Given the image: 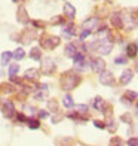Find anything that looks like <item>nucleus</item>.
<instances>
[{"mask_svg":"<svg viewBox=\"0 0 138 146\" xmlns=\"http://www.w3.org/2000/svg\"><path fill=\"white\" fill-rule=\"evenodd\" d=\"M82 81V78L77 75V73L74 72H65L62 73V76L60 79V85H61V88L64 91H71V90H74L79 84H80Z\"/></svg>","mask_w":138,"mask_h":146,"instance_id":"obj_1","label":"nucleus"},{"mask_svg":"<svg viewBox=\"0 0 138 146\" xmlns=\"http://www.w3.org/2000/svg\"><path fill=\"white\" fill-rule=\"evenodd\" d=\"M61 43V39L58 36H52V35H43L40 37V46L45 49H55L58 45Z\"/></svg>","mask_w":138,"mask_h":146,"instance_id":"obj_2","label":"nucleus"},{"mask_svg":"<svg viewBox=\"0 0 138 146\" xmlns=\"http://www.w3.org/2000/svg\"><path fill=\"white\" fill-rule=\"evenodd\" d=\"M40 70L45 76H51V75H54L55 70H57V64L55 61L52 60L51 57H46L42 60V66H40Z\"/></svg>","mask_w":138,"mask_h":146,"instance_id":"obj_3","label":"nucleus"},{"mask_svg":"<svg viewBox=\"0 0 138 146\" xmlns=\"http://www.w3.org/2000/svg\"><path fill=\"white\" fill-rule=\"evenodd\" d=\"M113 49V42L110 39H103V40H98V48H97V52H100L101 55H107L111 52Z\"/></svg>","mask_w":138,"mask_h":146,"instance_id":"obj_4","label":"nucleus"},{"mask_svg":"<svg viewBox=\"0 0 138 146\" xmlns=\"http://www.w3.org/2000/svg\"><path fill=\"white\" fill-rule=\"evenodd\" d=\"M2 112H3V115L11 119V118H14L16 115V110H15V104L12 103L11 100H5L3 104H2Z\"/></svg>","mask_w":138,"mask_h":146,"instance_id":"obj_5","label":"nucleus"},{"mask_svg":"<svg viewBox=\"0 0 138 146\" xmlns=\"http://www.w3.org/2000/svg\"><path fill=\"white\" fill-rule=\"evenodd\" d=\"M89 64H91V69L95 73H101V72H104V69H106V61H104L101 57L92 58Z\"/></svg>","mask_w":138,"mask_h":146,"instance_id":"obj_6","label":"nucleus"},{"mask_svg":"<svg viewBox=\"0 0 138 146\" xmlns=\"http://www.w3.org/2000/svg\"><path fill=\"white\" fill-rule=\"evenodd\" d=\"M100 84L106 85V87H111V85H114V76L111 72H107L104 70L100 73Z\"/></svg>","mask_w":138,"mask_h":146,"instance_id":"obj_7","label":"nucleus"},{"mask_svg":"<svg viewBox=\"0 0 138 146\" xmlns=\"http://www.w3.org/2000/svg\"><path fill=\"white\" fill-rule=\"evenodd\" d=\"M16 19H18V23H21L24 25H27L30 23V18H28V14H27V9L24 8V6H19L18 8V14H16Z\"/></svg>","mask_w":138,"mask_h":146,"instance_id":"obj_8","label":"nucleus"},{"mask_svg":"<svg viewBox=\"0 0 138 146\" xmlns=\"http://www.w3.org/2000/svg\"><path fill=\"white\" fill-rule=\"evenodd\" d=\"M24 78L27 79V81H37L39 78H40V72L37 69H27L24 72Z\"/></svg>","mask_w":138,"mask_h":146,"instance_id":"obj_9","label":"nucleus"},{"mask_svg":"<svg viewBox=\"0 0 138 146\" xmlns=\"http://www.w3.org/2000/svg\"><path fill=\"white\" fill-rule=\"evenodd\" d=\"M132 76H134V72L126 69L125 72H122V75H120V84L122 85H128L131 81H132Z\"/></svg>","mask_w":138,"mask_h":146,"instance_id":"obj_10","label":"nucleus"},{"mask_svg":"<svg viewBox=\"0 0 138 146\" xmlns=\"http://www.w3.org/2000/svg\"><path fill=\"white\" fill-rule=\"evenodd\" d=\"M76 52H77V48H76L74 43H67V45H65L64 55L67 57V58H73V57L76 55Z\"/></svg>","mask_w":138,"mask_h":146,"instance_id":"obj_11","label":"nucleus"},{"mask_svg":"<svg viewBox=\"0 0 138 146\" xmlns=\"http://www.w3.org/2000/svg\"><path fill=\"white\" fill-rule=\"evenodd\" d=\"M0 91L3 92V94H12V92H15L16 88H15V85L14 84H11V82H5L0 85Z\"/></svg>","mask_w":138,"mask_h":146,"instance_id":"obj_12","label":"nucleus"},{"mask_svg":"<svg viewBox=\"0 0 138 146\" xmlns=\"http://www.w3.org/2000/svg\"><path fill=\"white\" fill-rule=\"evenodd\" d=\"M48 92H49V90H40V88H37V91L33 94V97H34V100H37V102H43V100L48 98Z\"/></svg>","mask_w":138,"mask_h":146,"instance_id":"obj_13","label":"nucleus"},{"mask_svg":"<svg viewBox=\"0 0 138 146\" xmlns=\"http://www.w3.org/2000/svg\"><path fill=\"white\" fill-rule=\"evenodd\" d=\"M64 14L67 15L70 19H73L76 17V9H74V6L71 5V3H65L64 5Z\"/></svg>","mask_w":138,"mask_h":146,"instance_id":"obj_14","label":"nucleus"},{"mask_svg":"<svg viewBox=\"0 0 138 146\" xmlns=\"http://www.w3.org/2000/svg\"><path fill=\"white\" fill-rule=\"evenodd\" d=\"M62 35L70 39V37H73L76 35V29H74V24H68V25H65V27L62 29Z\"/></svg>","mask_w":138,"mask_h":146,"instance_id":"obj_15","label":"nucleus"},{"mask_svg":"<svg viewBox=\"0 0 138 146\" xmlns=\"http://www.w3.org/2000/svg\"><path fill=\"white\" fill-rule=\"evenodd\" d=\"M111 24L114 25V29H123V18L119 14L111 15Z\"/></svg>","mask_w":138,"mask_h":146,"instance_id":"obj_16","label":"nucleus"},{"mask_svg":"<svg viewBox=\"0 0 138 146\" xmlns=\"http://www.w3.org/2000/svg\"><path fill=\"white\" fill-rule=\"evenodd\" d=\"M97 24H98V18H97V17H92V18H88L86 21L83 23V29H85V30H91V29H94V27H97Z\"/></svg>","mask_w":138,"mask_h":146,"instance_id":"obj_17","label":"nucleus"},{"mask_svg":"<svg viewBox=\"0 0 138 146\" xmlns=\"http://www.w3.org/2000/svg\"><path fill=\"white\" fill-rule=\"evenodd\" d=\"M30 58L34 60V61H40V60H42V51H40V48H31Z\"/></svg>","mask_w":138,"mask_h":146,"instance_id":"obj_18","label":"nucleus"},{"mask_svg":"<svg viewBox=\"0 0 138 146\" xmlns=\"http://www.w3.org/2000/svg\"><path fill=\"white\" fill-rule=\"evenodd\" d=\"M11 60H12V52L11 51L2 52V57H0V63H2V66H8Z\"/></svg>","mask_w":138,"mask_h":146,"instance_id":"obj_19","label":"nucleus"},{"mask_svg":"<svg viewBox=\"0 0 138 146\" xmlns=\"http://www.w3.org/2000/svg\"><path fill=\"white\" fill-rule=\"evenodd\" d=\"M58 109H60V104H58V102H57V100H54V98L48 100V110H49V112L58 113Z\"/></svg>","mask_w":138,"mask_h":146,"instance_id":"obj_20","label":"nucleus"},{"mask_svg":"<svg viewBox=\"0 0 138 146\" xmlns=\"http://www.w3.org/2000/svg\"><path fill=\"white\" fill-rule=\"evenodd\" d=\"M104 104H106V102H104V98L100 97V96H97V97L94 98V102H92V106H94L97 110H101Z\"/></svg>","mask_w":138,"mask_h":146,"instance_id":"obj_21","label":"nucleus"},{"mask_svg":"<svg viewBox=\"0 0 138 146\" xmlns=\"http://www.w3.org/2000/svg\"><path fill=\"white\" fill-rule=\"evenodd\" d=\"M24 57H25V51L22 48H16L14 52H12V58H15L16 61H21Z\"/></svg>","mask_w":138,"mask_h":146,"instance_id":"obj_22","label":"nucleus"},{"mask_svg":"<svg viewBox=\"0 0 138 146\" xmlns=\"http://www.w3.org/2000/svg\"><path fill=\"white\" fill-rule=\"evenodd\" d=\"M62 104H64V108H67V109H71L74 106V102H73V97H71L70 94H65L64 98H62Z\"/></svg>","mask_w":138,"mask_h":146,"instance_id":"obj_23","label":"nucleus"},{"mask_svg":"<svg viewBox=\"0 0 138 146\" xmlns=\"http://www.w3.org/2000/svg\"><path fill=\"white\" fill-rule=\"evenodd\" d=\"M126 52H128V57L129 58H134L137 55V52H138V48H137V45L135 43H129L126 46Z\"/></svg>","mask_w":138,"mask_h":146,"instance_id":"obj_24","label":"nucleus"},{"mask_svg":"<svg viewBox=\"0 0 138 146\" xmlns=\"http://www.w3.org/2000/svg\"><path fill=\"white\" fill-rule=\"evenodd\" d=\"M34 37H36V33H34V31H25L24 35L21 36V40H22L24 43H30L31 39H34Z\"/></svg>","mask_w":138,"mask_h":146,"instance_id":"obj_25","label":"nucleus"},{"mask_svg":"<svg viewBox=\"0 0 138 146\" xmlns=\"http://www.w3.org/2000/svg\"><path fill=\"white\" fill-rule=\"evenodd\" d=\"M27 125H28V128H31V130H39L40 128V121H39V119L28 118L27 119Z\"/></svg>","mask_w":138,"mask_h":146,"instance_id":"obj_26","label":"nucleus"},{"mask_svg":"<svg viewBox=\"0 0 138 146\" xmlns=\"http://www.w3.org/2000/svg\"><path fill=\"white\" fill-rule=\"evenodd\" d=\"M123 97L126 98L128 102H134V100H137V98H138V94H137L135 91H129V90H128L126 92H125Z\"/></svg>","mask_w":138,"mask_h":146,"instance_id":"obj_27","label":"nucleus"},{"mask_svg":"<svg viewBox=\"0 0 138 146\" xmlns=\"http://www.w3.org/2000/svg\"><path fill=\"white\" fill-rule=\"evenodd\" d=\"M106 128H108L110 131H116L117 130V124L113 118H108V121L106 122Z\"/></svg>","mask_w":138,"mask_h":146,"instance_id":"obj_28","label":"nucleus"},{"mask_svg":"<svg viewBox=\"0 0 138 146\" xmlns=\"http://www.w3.org/2000/svg\"><path fill=\"white\" fill-rule=\"evenodd\" d=\"M88 109H89V108H88L86 104H77V106H76V110H77L79 115H86V113H88Z\"/></svg>","mask_w":138,"mask_h":146,"instance_id":"obj_29","label":"nucleus"},{"mask_svg":"<svg viewBox=\"0 0 138 146\" xmlns=\"http://www.w3.org/2000/svg\"><path fill=\"white\" fill-rule=\"evenodd\" d=\"M19 72V64H11L9 66V76H16Z\"/></svg>","mask_w":138,"mask_h":146,"instance_id":"obj_30","label":"nucleus"},{"mask_svg":"<svg viewBox=\"0 0 138 146\" xmlns=\"http://www.w3.org/2000/svg\"><path fill=\"white\" fill-rule=\"evenodd\" d=\"M110 146H123V140H122L120 137L114 136V137L110 140Z\"/></svg>","mask_w":138,"mask_h":146,"instance_id":"obj_31","label":"nucleus"},{"mask_svg":"<svg viewBox=\"0 0 138 146\" xmlns=\"http://www.w3.org/2000/svg\"><path fill=\"white\" fill-rule=\"evenodd\" d=\"M126 63H128V60H126V57H123V55H119V57L114 58V64L123 66V64H126Z\"/></svg>","mask_w":138,"mask_h":146,"instance_id":"obj_32","label":"nucleus"},{"mask_svg":"<svg viewBox=\"0 0 138 146\" xmlns=\"http://www.w3.org/2000/svg\"><path fill=\"white\" fill-rule=\"evenodd\" d=\"M16 119H18V122H27V116H25V113H22V112H18V113L15 115Z\"/></svg>","mask_w":138,"mask_h":146,"instance_id":"obj_33","label":"nucleus"},{"mask_svg":"<svg viewBox=\"0 0 138 146\" xmlns=\"http://www.w3.org/2000/svg\"><path fill=\"white\" fill-rule=\"evenodd\" d=\"M37 116H39V119H46L49 116V112L48 110H37Z\"/></svg>","mask_w":138,"mask_h":146,"instance_id":"obj_34","label":"nucleus"},{"mask_svg":"<svg viewBox=\"0 0 138 146\" xmlns=\"http://www.w3.org/2000/svg\"><path fill=\"white\" fill-rule=\"evenodd\" d=\"M9 79H11V84H16V85H19V87H22V81L19 78H16V76H9Z\"/></svg>","mask_w":138,"mask_h":146,"instance_id":"obj_35","label":"nucleus"},{"mask_svg":"<svg viewBox=\"0 0 138 146\" xmlns=\"http://www.w3.org/2000/svg\"><path fill=\"white\" fill-rule=\"evenodd\" d=\"M62 115L61 113H55L54 116H52V122H54V124H58V122H60V121H62Z\"/></svg>","mask_w":138,"mask_h":146,"instance_id":"obj_36","label":"nucleus"},{"mask_svg":"<svg viewBox=\"0 0 138 146\" xmlns=\"http://www.w3.org/2000/svg\"><path fill=\"white\" fill-rule=\"evenodd\" d=\"M126 145L128 146H138V137H131L126 142Z\"/></svg>","mask_w":138,"mask_h":146,"instance_id":"obj_37","label":"nucleus"},{"mask_svg":"<svg viewBox=\"0 0 138 146\" xmlns=\"http://www.w3.org/2000/svg\"><path fill=\"white\" fill-rule=\"evenodd\" d=\"M120 119H122L123 122H126V124H132V118H131V115H128V113L126 115H122Z\"/></svg>","mask_w":138,"mask_h":146,"instance_id":"obj_38","label":"nucleus"},{"mask_svg":"<svg viewBox=\"0 0 138 146\" xmlns=\"http://www.w3.org/2000/svg\"><path fill=\"white\" fill-rule=\"evenodd\" d=\"M98 35H100V36H103V35H110V31L107 30V27H104V25H103V27H100V29H98Z\"/></svg>","mask_w":138,"mask_h":146,"instance_id":"obj_39","label":"nucleus"},{"mask_svg":"<svg viewBox=\"0 0 138 146\" xmlns=\"http://www.w3.org/2000/svg\"><path fill=\"white\" fill-rule=\"evenodd\" d=\"M89 35H91V30H83V31L80 33V42H83V40H85V39H86Z\"/></svg>","mask_w":138,"mask_h":146,"instance_id":"obj_40","label":"nucleus"},{"mask_svg":"<svg viewBox=\"0 0 138 146\" xmlns=\"http://www.w3.org/2000/svg\"><path fill=\"white\" fill-rule=\"evenodd\" d=\"M94 125L97 128H101V130L106 128V122H103V121H94Z\"/></svg>","mask_w":138,"mask_h":146,"instance_id":"obj_41","label":"nucleus"},{"mask_svg":"<svg viewBox=\"0 0 138 146\" xmlns=\"http://www.w3.org/2000/svg\"><path fill=\"white\" fill-rule=\"evenodd\" d=\"M31 24H33V25H34V27H36V29H43V27H45V24H43L42 21H33Z\"/></svg>","mask_w":138,"mask_h":146,"instance_id":"obj_42","label":"nucleus"},{"mask_svg":"<svg viewBox=\"0 0 138 146\" xmlns=\"http://www.w3.org/2000/svg\"><path fill=\"white\" fill-rule=\"evenodd\" d=\"M61 23H64V18H61V17L52 19V24H61Z\"/></svg>","mask_w":138,"mask_h":146,"instance_id":"obj_43","label":"nucleus"},{"mask_svg":"<svg viewBox=\"0 0 138 146\" xmlns=\"http://www.w3.org/2000/svg\"><path fill=\"white\" fill-rule=\"evenodd\" d=\"M25 112H30V113H36V109L33 108V106H25Z\"/></svg>","mask_w":138,"mask_h":146,"instance_id":"obj_44","label":"nucleus"},{"mask_svg":"<svg viewBox=\"0 0 138 146\" xmlns=\"http://www.w3.org/2000/svg\"><path fill=\"white\" fill-rule=\"evenodd\" d=\"M122 103H123V104H126V106H129V104H131V102H128L125 97H122Z\"/></svg>","mask_w":138,"mask_h":146,"instance_id":"obj_45","label":"nucleus"},{"mask_svg":"<svg viewBox=\"0 0 138 146\" xmlns=\"http://www.w3.org/2000/svg\"><path fill=\"white\" fill-rule=\"evenodd\" d=\"M135 72L138 73V60H137V63H135Z\"/></svg>","mask_w":138,"mask_h":146,"instance_id":"obj_46","label":"nucleus"},{"mask_svg":"<svg viewBox=\"0 0 138 146\" xmlns=\"http://www.w3.org/2000/svg\"><path fill=\"white\" fill-rule=\"evenodd\" d=\"M135 116H137V118H138V109H137V113H135Z\"/></svg>","mask_w":138,"mask_h":146,"instance_id":"obj_47","label":"nucleus"},{"mask_svg":"<svg viewBox=\"0 0 138 146\" xmlns=\"http://www.w3.org/2000/svg\"><path fill=\"white\" fill-rule=\"evenodd\" d=\"M137 109H138V102H137Z\"/></svg>","mask_w":138,"mask_h":146,"instance_id":"obj_48","label":"nucleus"},{"mask_svg":"<svg viewBox=\"0 0 138 146\" xmlns=\"http://www.w3.org/2000/svg\"><path fill=\"white\" fill-rule=\"evenodd\" d=\"M12 2H18V0H12Z\"/></svg>","mask_w":138,"mask_h":146,"instance_id":"obj_49","label":"nucleus"},{"mask_svg":"<svg viewBox=\"0 0 138 146\" xmlns=\"http://www.w3.org/2000/svg\"><path fill=\"white\" fill-rule=\"evenodd\" d=\"M135 45H137V48H138V43H135Z\"/></svg>","mask_w":138,"mask_h":146,"instance_id":"obj_50","label":"nucleus"}]
</instances>
